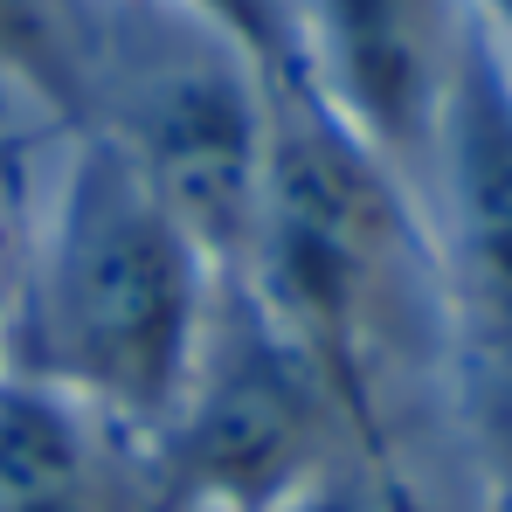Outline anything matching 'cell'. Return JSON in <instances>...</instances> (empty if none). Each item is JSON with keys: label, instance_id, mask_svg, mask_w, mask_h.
Here are the masks:
<instances>
[{"label": "cell", "instance_id": "12", "mask_svg": "<svg viewBox=\"0 0 512 512\" xmlns=\"http://www.w3.org/2000/svg\"><path fill=\"white\" fill-rule=\"evenodd\" d=\"M0 326H7V277H0Z\"/></svg>", "mask_w": 512, "mask_h": 512}, {"label": "cell", "instance_id": "2", "mask_svg": "<svg viewBox=\"0 0 512 512\" xmlns=\"http://www.w3.org/2000/svg\"><path fill=\"white\" fill-rule=\"evenodd\" d=\"M236 284L326 367L367 443H381L388 388L429 346V319H450L423 201L291 70H277L270 167Z\"/></svg>", "mask_w": 512, "mask_h": 512}, {"label": "cell", "instance_id": "4", "mask_svg": "<svg viewBox=\"0 0 512 512\" xmlns=\"http://www.w3.org/2000/svg\"><path fill=\"white\" fill-rule=\"evenodd\" d=\"M381 450L353 423L326 367L236 277H222L201 353L153 436L173 512H284L340 457Z\"/></svg>", "mask_w": 512, "mask_h": 512}, {"label": "cell", "instance_id": "10", "mask_svg": "<svg viewBox=\"0 0 512 512\" xmlns=\"http://www.w3.org/2000/svg\"><path fill=\"white\" fill-rule=\"evenodd\" d=\"M222 35H236L263 70H291V0H173Z\"/></svg>", "mask_w": 512, "mask_h": 512}, {"label": "cell", "instance_id": "7", "mask_svg": "<svg viewBox=\"0 0 512 512\" xmlns=\"http://www.w3.org/2000/svg\"><path fill=\"white\" fill-rule=\"evenodd\" d=\"M0 512H173L153 443L0 367Z\"/></svg>", "mask_w": 512, "mask_h": 512}, {"label": "cell", "instance_id": "11", "mask_svg": "<svg viewBox=\"0 0 512 512\" xmlns=\"http://www.w3.org/2000/svg\"><path fill=\"white\" fill-rule=\"evenodd\" d=\"M471 7H478V21L506 42V56H512V0H471Z\"/></svg>", "mask_w": 512, "mask_h": 512}, {"label": "cell", "instance_id": "9", "mask_svg": "<svg viewBox=\"0 0 512 512\" xmlns=\"http://www.w3.org/2000/svg\"><path fill=\"white\" fill-rule=\"evenodd\" d=\"M457 388L492 512H512V333H457Z\"/></svg>", "mask_w": 512, "mask_h": 512}, {"label": "cell", "instance_id": "5", "mask_svg": "<svg viewBox=\"0 0 512 512\" xmlns=\"http://www.w3.org/2000/svg\"><path fill=\"white\" fill-rule=\"evenodd\" d=\"M471 35V0H291V77L423 194Z\"/></svg>", "mask_w": 512, "mask_h": 512}, {"label": "cell", "instance_id": "13", "mask_svg": "<svg viewBox=\"0 0 512 512\" xmlns=\"http://www.w3.org/2000/svg\"><path fill=\"white\" fill-rule=\"evenodd\" d=\"M409 512H429V506H423V499H416V492H409Z\"/></svg>", "mask_w": 512, "mask_h": 512}, {"label": "cell", "instance_id": "6", "mask_svg": "<svg viewBox=\"0 0 512 512\" xmlns=\"http://www.w3.org/2000/svg\"><path fill=\"white\" fill-rule=\"evenodd\" d=\"M416 201L450 298V340L512 333V56L485 21L457 70Z\"/></svg>", "mask_w": 512, "mask_h": 512}, {"label": "cell", "instance_id": "8", "mask_svg": "<svg viewBox=\"0 0 512 512\" xmlns=\"http://www.w3.org/2000/svg\"><path fill=\"white\" fill-rule=\"evenodd\" d=\"M90 0H0V90L49 111V125H84Z\"/></svg>", "mask_w": 512, "mask_h": 512}, {"label": "cell", "instance_id": "1", "mask_svg": "<svg viewBox=\"0 0 512 512\" xmlns=\"http://www.w3.org/2000/svg\"><path fill=\"white\" fill-rule=\"evenodd\" d=\"M222 270L97 132L63 125L7 277L0 367L153 443L187 388Z\"/></svg>", "mask_w": 512, "mask_h": 512}, {"label": "cell", "instance_id": "3", "mask_svg": "<svg viewBox=\"0 0 512 512\" xmlns=\"http://www.w3.org/2000/svg\"><path fill=\"white\" fill-rule=\"evenodd\" d=\"M277 125V70L173 0H90L84 132L139 173L222 277L243 270Z\"/></svg>", "mask_w": 512, "mask_h": 512}]
</instances>
